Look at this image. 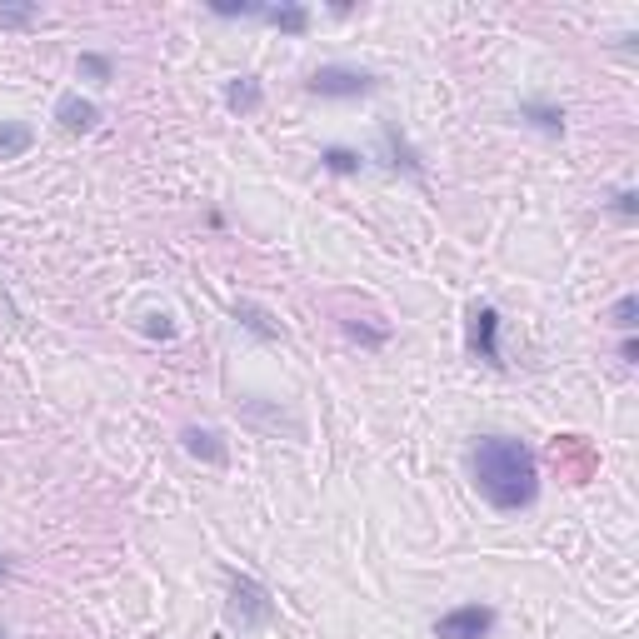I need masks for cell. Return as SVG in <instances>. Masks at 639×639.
Listing matches in <instances>:
<instances>
[{
  "mask_svg": "<svg viewBox=\"0 0 639 639\" xmlns=\"http://www.w3.org/2000/svg\"><path fill=\"white\" fill-rule=\"evenodd\" d=\"M30 145H35V130L30 125H20V120H5L0 125V160H20Z\"/></svg>",
  "mask_w": 639,
  "mask_h": 639,
  "instance_id": "cell-13",
  "label": "cell"
},
{
  "mask_svg": "<svg viewBox=\"0 0 639 639\" xmlns=\"http://www.w3.org/2000/svg\"><path fill=\"white\" fill-rule=\"evenodd\" d=\"M385 150H390V165L395 170H410V175H425V165H420V155L410 150V140L395 130V125H385Z\"/></svg>",
  "mask_w": 639,
  "mask_h": 639,
  "instance_id": "cell-12",
  "label": "cell"
},
{
  "mask_svg": "<svg viewBox=\"0 0 639 639\" xmlns=\"http://www.w3.org/2000/svg\"><path fill=\"white\" fill-rule=\"evenodd\" d=\"M465 350L485 365H505L500 355V310L495 305H470V325H465Z\"/></svg>",
  "mask_w": 639,
  "mask_h": 639,
  "instance_id": "cell-4",
  "label": "cell"
},
{
  "mask_svg": "<svg viewBox=\"0 0 639 639\" xmlns=\"http://www.w3.org/2000/svg\"><path fill=\"white\" fill-rule=\"evenodd\" d=\"M145 335H160V340H170V335H175L170 315H145Z\"/></svg>",
  "mask_w": 639,
  "mask_h": 639,
  "instance_id": "cell-21",
  "label": "cell"
},
{
  "mask_svg": "<svg viewBox=\"0 0 639 639\" xmlns=\"http://www.w3.org/2000/svg\"><path fill=\"white\" fill-rule=\"evenodd\" d=\"M320 165L330 170V175H360V150H350V145H325L320 150Z\"/></svg>",
  "mask_w": 639,
  "mask_h": 639,
  "instance_id": "cell-14",
  "label": "cell"
},
{
  "mask_svg": "<svg viewBox=\"0 0 639 639\" xmlns=\"http://www.w3.org/2000/svg\"><path fill=\"white\" fill-rule=\"evenodd\" d=\"M260 100H265V90H260V80H255V75H235V80L225 85V105H230L235 115H255V110H260Z\"/></svg>",
  "mask_w": 639,
  "mask_h": 639,
  "instance_id": "cell-9",
  "label": "cell"
},
{
  "mask_svg": "<svg viewBox=\"0 0 639 639\" xmlns=\"http://www.w3.org/2000/svg\"><path fill=\"white\" fill-rule=\"evenodd\" d=\"M615 215L635 220V215H639V195H635V190H620V195H615Z\"/></svg>",
  "mask_w": 639,
  "mask_h": 639,
  "instance_id": "cell-20",
  "label": "cell"
},
{
  "mask_svg": "<svg viewBox=\"0 0 639 639\" xmlns=\"http://www.w3.org/2000/svg\"><path fill=\"white\" fill-rule=\"evenodd\" d=\"M320 100H360V95H370L375 85H380V75H370V70H360V65H320V70H310V80H305Z\"/></svg>",
  "mask_w": 639,
  "mask_h": 639,
  "instance_id": "cell-3",
  "label": "cell"
},
{
  "mask_svg": "<svg viewBox=\"0 0 639 639\" xmlns=\"http://www.w3.org/2000/svg\"><path fill=\"white\" fill-rule=\"evenodd\" d=\"M80 70H85L90 80H110V75H115V60H110V55H95V50H90V55H80Z\"/></svg>",
  "mask_w": 639,
  "mask_h": 639,
  "instance_id": "cell-18",
  "label": "cell"
},
{
  "mask_svg": "<svg viewBox=\"0 0 639 639\" xmlns=\"http://www.w3.org/2000/svg\"><path fill=\"white\" fill-rule=\"evenodd\" d=\"M0 639H10V635H5V630H0Z\"/></svg>",
  "mask_w": 639,
  "mask_h": 639,
  "instance_id": "cell-23",
  "label": "cell"
},
{
  "mask_svg": "<svg viewBox=\"0 0 639 639\" xmlns=\"http://www.w3.org/2000/svg\"><path fill=\"white\" fill-rule=\"evenodd\" d=\"M40 20V5H0V30H25Z\"/></svg>",
  "mask_w": 639,
  "mask_h": 639,
  "instance_id": "cell-15",
  "label": "cell"
},
{
  "mask_svg": "<svg viewBox=\"0 0 639 639\" xmlns=\"http://www.w3.org/2000/svg\"><path fill=\"white\" fill-rule=\"evenodd\" d=\"M635 315H639V300H635V295H625V300L610 310V325H615V330H635V325H639Z\"/></svg>",
  "mask_w": 639,
  "mask_h": 639,
  "instance_id": "cell-17",
  "label": "cell"
},
{
  "mask_svg": "<svg viewBox=\"0 0 639 639\" xmlns=\"http://www.w3.org/2000/svg\"><path fill=\"white\" fill-rule=\"evenodd\" d=\"M470 475H475V490L515 515V510H530L540 500V465H535V450L515 435H485L475 450H470Z\"/></svg>",
  "mask_w": 639,
  "mask_h": 639,
  "instance_id": "cell-1",
  "label": "cell"
},
{
  "mask_svg": "<svg viewBox=\"0 0 639 639\" xmlns=\"http://www.w3.org/2000/svg\"><path fill=\"white\" fill-rule=\"evenodd\" d=\"M55 120H60V130H70V135H90V130L100 125V105L70 90V95L55 100Z\"/></svg>",
  "mask_w": 639,
  "mask_h": 639,
  "instance_id": "cell-7",
  "label": "cell"
},
{
  "mask_svg": "<svg viewBox=\"0 0 639 639\" xmlns=\"http://www.w3.org/2000/svg\"><path fill=\"white\" fill-rule=\"evenodd\" d=\"M345 335H350V340H365V345H385V340H390V330H370V325H360V320H345Z\"/></svg>",
  "mask_w": 639,
  "mask_h": 639,
  "instance_id": "cell-19",
  "label": "cell"
},
{
  "mask_svg": "<svg viewBox=\"0 0 639 639\" xmlns=\"http://www.w3.org/2000/svg\"><path fill=\"white\" fill-rule=\"evenodd\" d=\"M270 615H275L270 590H265L260 580H250V575H230V600H225V620H230V630L250 635V630L270 625Z\"/></svg>",
  "mask_w": 639,
  "mask_h": 639,
  "instance_id": "cell-2",
  "label": "cell"
},
{
  "mask_svg": "<svg viewBox=\"0 0 639 639\" xmlns=\"http://www.w3.org/2000/svg\"><path fill=\"white\" fill-rule=\"evenodd\" d=\"M260 20L285 30V35H305L310 30V10L305 5H260Z\"/></svg>",
  "mask_w": 639,
  "mask_h": 639,
  "instance_id": "cell-10",
  "label": "cell"
},
{
  "mask_svg": "<svg viewBox=\"0 0 639 639\" xmlns=\"http://www.w3.org/2000/svg\"><path fill=\"white\" fill-rule=\"evenodd\" d=\"M235 320L255 335V340H265V345H275V340H285V330L275 325V315L265 310V305H255V300H240L235 305Z\"/></svg>",
  "mask_w": 639,
  "mask_h": 639,
  "instance_id": "cell-8",
  "label": "cell"
},
{
  "mask_svg": "<svg viewBox=\"0 0 639 639\" xmlns=\"http://www.w3.org/2000/svg\"><path fill=\"white\" fill-rule=\"evenodd\" d=\"M520 120H530V125L545 130V135H565V110L550 105V100H525V105H520Z\"/></svg>",
  "mask_w": 639,
  "mask_h": 639,
  "instance_id": "cell-11",
  "label": "cell"
},
{
  "mask_svg": "<svg viewBox=\"0 0 639 639\" xmlns=\"http://www.w3.org/2000/svg\"><path fill=\"white\" fill-rule=\"evenodd\" d=\"M490 630H495L490 605H455L435 620V639H485Z\"/></svg>",
  "mask_w": 639,
  "mask_h": 639,
  "instance_id": "cell-5",
  "label": "cell"
},
{
  "mask_svg": "<svg viewBox=\"0 0 639 639\" xmlns=\"http://www.w3.org/2000/svg\"><path fill=\"white\" fill-rule=\"evenodd\" d=\"M210 15L235 20V15H260V0H210Z\"/></svg>",
  "mask_w": 639,
  "mask_h": 639,
  "instance_id": "cell-16",
  "label": "cell"
},
{
  "mask_svg": "<svg viewBox=\"0 0 639 639\" xmlns=\"http://www.w3.org/2000/svg\"><path fill=\"white\" fill-rule=\"evenodd\" d=\"M5 575H10V565H5V560H0V580H5Z\"/></svg>",
  "mask_w": 639,
  "mask_h": 639,
  "instance_id": "cell-22",
  "label": "cell"
},
{
  "mask_svg": "<svg viewBox=\"0 0 639 639\" xmlns=\"http://www.w3.org/2000/svg\"><path fill=\"white\" fill-rule=\"evenodd\" d=\"M180 445H185V455H195L200 465H215V470H225V465H230V445H225V435H220V430L185 425V430H180Z\"/></svg>",
  "mask_w": 639,
  "mask_h": 639,
  "instance_id": "cell-6",
  "label": "cell"
}]
</instances>
